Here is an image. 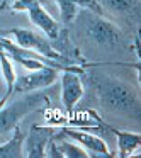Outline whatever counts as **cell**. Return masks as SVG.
I'll list each match as a JSON object with an SVG mask.
<instances>
[{
	"label": "cell",
	"instance_id": "1",
	"mask_svg": "<svg viewBox=\"0 0 141 158\" xmlns=\"http://www.w3.org/2000/svg\"><path fill=\"white\" fill-rule=\"evenodd\" d=\"M92 85L104 109L114 110V112L124 114V116L139 117V94L129 83H124L109 75H93Z\"/></svg>",
	"mask_w": 141,
	"mask_h": 158
},
{
	"label": "cell",
	"instance_id": "2",
	"mask_svg": "<svg viewBox=\"0 0 141 158\" xmlns=\"http://www.w3.org/2000/svg\"><path fill=\"white\" fill-rule=\"evenodd\" d=\"M9 9L14 10V12H27V15H29L32 24L41 29L51 43L58 44L60 46L58 51L65 56V53H63V46L66 44L65 31H63L61 26L48 14V10L41 5V0H14V4Z\"/></svg>",
	"mask_w": 141,
	"mask_h": 158
},
{
	"label": "cell",
	"instance_id": "3",
	"mask_svg": "<svg viewBox=\"0 0 141 158\" xmlns=\"http://www.w3.org/2000/svg\"><path fill=\"white\" fill-rule=\"evenodd\" d=\"M48 104V97L41 92H29L27 95L10 102L0 109V134H5L9 131H14L22 119L29 112L41 109Z\"/></svg>",
	"mask_w": 141,
	"mask_h": 158
},
{
	"label": "cell",
	"instance_id": "4",
	"mask_svg": "<svg viewBox=\"0 0 141 158\" xmlns=\"http://www.w3.org/2000/svg\"><path fill=\"white\" fill-rule=\"evenodd\" d=\"M0 34L2 36H14V43L17 46L26 48V49H32V51H36L38 55L44 56L46 60L58 61V63L68 61V60L53 46V43L49 41L46 36H41L34 31L22 29V27H12V29H7V31H2Z\"/></svg>",
	"mask_w": 141,
	"mask_h": 158
},
{
	"label": "cell",
	"instance_id": "5",
	"mask_svg": "<svg viewBox=\"0 0 141 158\" xmlns=\"http://www.w3.org/2000/svg\"><path fill=\"white\" fill-rule=\"evenodd\" d=\"M83 29L87 38L92 43L100 46H116L122 41V32L116 24L104 19L100 14H95L92 10H87L82 15Z\"/></svg>",
	"mask_w": 141,
	"mask_h": 158
},
{
	"label": "cell",
	"instance_id": "6",
	"mask_svg": "<svg viewBox=\"0 0 141 158\" xmlns=\"http://www.w3.org/2000/svg\"><path fill=\"white\" fill-rule=\"evenodd\" d=\"M60 77V70L56 66L51 65H44L38 70H32L29 73L24 75H19L15 78V85H14V94H29V92H36V90L46 89V87H51L53 83L58 80Z\"/></svg>",
	"mask_w": 141,
	"mask_h": 158
},
{
	"label": "cell",
	"instance_id": "7",
	"mask_svg": "<svg viewBox=\"0 0 141 158\" xmlns=\"http://www.w3.org/2000/svg\"><path fill=\"white\" fill-rule=\"evenodd\" d=\"M83 73L82 68L78 70H63L61 72V104L63 109L68 114L73 112L75 106L85 94L83 83L80 75Z\"/></svg>",
	"mask_w": 141,
	"mask_h": 158
},
{
	"label": "cell",
	"instance_id": "8",
	"mask_svg": "<svg viewBox=\"0 0 141 158\" xmlns=\"http://www.w3.org/2000/svg\"><path fill=\"white\" fill-rule=\"evenodd\" d=\"M55 133H58L55 126H34L29 129L27 136L24 138V144H22V151H24L26 158H44L46 156V148L48 143Z\"/></svg>",
	"mask_w": 141,
	"mask_h": 158
},
{
	"label": "cell",
	"instance_id": "9",
	"mask_svg": "<svg viewBox=\"0 0 141 158\" xmlns=\"http://www.w3.org/2000/svg\"><path fill=\"white\" fill-rule=\"evenodd\" d=\"M63 136L72 138L77 143H80L85 150H90V156H114V153L109 150V146L106 144V141L102 138L95 136V134L85 133L80 129H61Z\"/></svg>",
	"mask_w": 141,
	"mask_h": 158
},
{
	"label": "cell",
	"instance_id": "10",
	"mask_svg": "<svg viewBox=\"0 0 141 158\" xmlns=\"http://www.w3.org/2000/svg\"><path fill=\"white\" fill-rule=\"evenodd\" d=\"M110 133L116 134L117 139V156L119 158H129L138 155L141 146V136L138 133H129V131H119L114 129V127H109Z\"/></svg>",
	"mask_w": 141,
	"mask_h": 158
},
{
	"label": "cell",
	"instance_id": "11",
	"mask_svg": "<svg viewBox=\"0 0 141 158\" xmlns=\"http://www.w3.org/2000/svg\"><path fill=\"white\" fill-rule=\"evenodd\" d=\"M0 70H2V75H4L5 85H7V90H5V95L0 99V109L5 106V104L10 100L12 94H14V85H15V78H17V73H15V68L12 65L10 58L5 55V51L0 49Z\"/></svg>",
	"mask_w": 141,
	"mask_h": 158
},
{
	"label": "cell",
	"instance_id": "12",
	"mask_svg": "<svg viewBox=\"0 0 141 158\" xmlns=\"http://www.w3.org/2000/svg\"><path fill=\"white\" fill-rule=\"evenodd\" d=\"M26 134L21 131V127H15L14 134L7 143L0 144V158H22L24 151H22V144H24Z\"/></svg>",
	"mask_w": 141,
	"mask_h": 158
},
{
	"label": "cell",
	"instance_id": "13",
	"mask_svg": "<svg viewBox=\"0 0 141 158\" xmlns=\"http://www.w3.org/2000/svg\"><path fill=\"white\" fill-rule=\"evenodd\" d=\"M97 4L100 9H106L117 15L134 14L139 9V0H97Z\"/></svg>",
	"mask_w": 141,
	"mask_h": 158
},
{
	"label": "cell",
	"instance_id": "14",
	"mask_svg": "<svg viewBox=\"0 0 141 158\" xmlns=\"http://www.w3.org/2000/svg\"><path fill=\"white\" fill-rule=\"evenodd\" d=\"M60 7V15H61L63 24H72L78 15V5L73 0H55Z\"/></svg>",
	"mask_w": 141,
	"mask_h": 158
},
{
	"label": "cell",
	"instance_id": "15",
	"mask_svg": "<svg viewBox=\"0 0 141 158\" xmlns=\"http://www.w3.org/2000/svg\"><path fill=\"white\" fill-rule=\"evenodd\" d=\"M78 7L82 9H87V10H92L95 12V14H100L102 15V9H100V5L97 4V0H73Z\"/></svg>",
	"mask_w": 141,
	"mask_h": 158
}]
</instances>
